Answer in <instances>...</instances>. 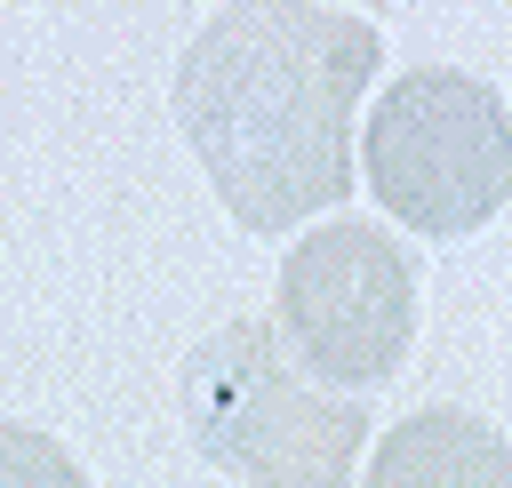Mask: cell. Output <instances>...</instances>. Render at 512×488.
Returning a JSON list of instances; mask_svg holds the SVG:
<instances>
[{
	"label": "cell",
	"instance_id": "1",
	"mask_svg": "<svg viewBox=\"0 0 512 488\" xmlns=\"http://www.w3.org/2000/svg\"><path fill=\"white\" fill-rule=\"evenodd\" d=\"M384 32L328 0H224L176 56V128L240 232H296L352 192Z\"/></svg>",
	"mask_w": 512,
	"mask_h": 488
},
{
	"label": "cell",
	"instance_id": "2",
	"mask_svg": "<svg viewBox=\"0 0 512 488\" xmlns=\"http://www.w3.org/2000/svg\"><path fill=\"white\" fill-rule=\"evenodd\" d=\"M184 432L240 488H344L368 448V408L304 376L272 320L240 312L184 360Z\"/></svg>",
	"mask_w": 512,
	"mask_h": 488
},
{
	"label": "cell",
	"instance_id": "3",
	"mask_svg": "<svg viewBox=\"0 0 512 488\" xmlns=\"http://www.w3.org/2000/svg\"><path fill=\"white\" fill-rule=\"evenodd\" d=\"M352 168L392 224L424 240H472L512 200V112L480 72L416 64L368 104Z\"/></svg>",
	"mask_w": 512,
	"mask_h": 488
},
{
	"label": "cell",
	"instance_id": "4",
	"mask_svg": "<svg viewBox=\"0 0 512 488\" xmlns=\"http://www.w3.org/2000/svg\"><path fill=\"white\" fill-rule=\"evenodd\" d=\"M272 336L328 392L392 384L416 344V264L368 216L312 224L272 288Z\"/></svg>",
	"mask_w": 512,
	"mask_h": 488
},
{
	"label": "cell",
	"instance_id": "5",
	"mask_svg": "<svg viewBox=\"0 0 512 488\" xmlns=\"http://www.w3.org/2000/svg\"><path fill=\"white\" fill-rule=\"evenodd\" d=\"M360 488H512V440L472 408H416L376 440Z\"/></svg>",
	"mask_w": 512,
	"mask_h": 488
},
{
	"label": "cell",
	"instance_id": "6",
	"mask_svg": "<svg viewBox=\"0 0 512 488\" xmlns=\"http://www.w3.org/2000/svg\"><path fill=\"white\" fill-rule=\"evenodd\" d=\"M0 488H88V472L56 432L0 416Z\"/></svg>",
	"mask_w": 512,
	"mask_h": 488
}]
</instances>
